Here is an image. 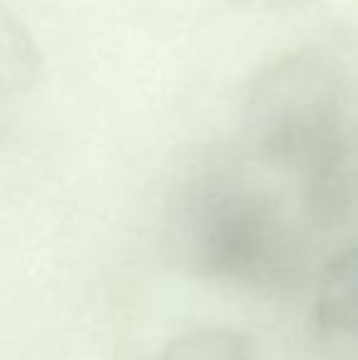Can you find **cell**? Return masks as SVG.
Segmentation results:
<instances>
[{
	"label": "cell",
	"mask_w": 358,
	"mask_h": 360,
	"mask_svg": "<svg viewBox=\"0 0 358 360\" xmlns=\"http://www.w3.org/2000/svg\"><path fill=\"white\" fill-rule=\"evenodd\" d=\"M356 110L346 74L319 49L272 59L248 86L245 123L260 152L297 174L317 226L344 221L358 204Z\"/></svg>",
	"instance_id": "cell-1"
},
{
	"label": "cell",
	"mask_w": 358,
	"mask_h": 360,
	"mask_svg": "<svg viewBox=\"0 0 358 360\" xmlns=\"http://www.w3.org/2000/svg\"><path fill=\"white\" fill-rule=\"evenodd\" d=\"M186 260L196 272L231 285L292 289L305 277V248L282 204L265 189H209L186 221Z\"/></svg>",
	"instance_id": "cell-2"
},
{
	"label": "cell",
	"mask_w": 358,
	"mask_h": 360,
	"mask_svg": "<svg viewBox=\"0 0 358 360\" xmlns=\"http://www.w3.org/2000/svg\"><path fill=\"white\" fill-rule=\"evenodd\" d=\"M314 319L324 331L358 333V245L336 252L317 277Z\"/></svg>",
	"instance_id": "cell-3"
},
{
	"label": "cell",
	"mask_w": 358,
	"mask_h": 360,
	"mask_svg": "<svg viewBox=\"0 0 358 360\" xmlns=\"http://www.w3.org/2000/svg\"><path fill=\"white\" fill-rule=\"evenodd\" d=\"M155 360H253L241 333L229 328H199L174 338Z\"/></svg>",
	"instance_id": "cell-4"
},
{
	"label": "cell",
	"mask_w": 358,
	"mask_h": 360,
	"mask_svg": "<svg viewBox=\"0 0 358 360\" xmlns=\"http://www.w3.org/2000/svg\"><path fill=\"white\" fill-rule=\"evenodd\" d=\"M238 8H255V10H282L292 5H302L307 0H234Z\"/></svg>",
	"instance_id": "cell-5"
}]
</instances>
